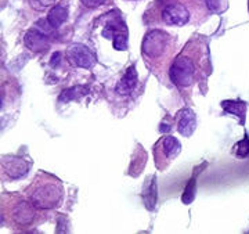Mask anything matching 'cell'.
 <instances>
[{
  "label": "cell",
  "instance_id": "1",
  "mask_svg": "<svg viewBox=\"0 0 249 234\" xmlns=\"http://www.w3.org/2000/svg\"><path fill=\"white\" fill-rule=\"evenodd\" d=\"M31 202L39 209H52L55 208L62 198V186L58 180L50 176L35 181V187L29 193Z\"/></svg>",
  "mask_w": 249,
  "mask_h": 234
},
{
  "label": "cell",
  "instance_id": "2",
  "mask_svg": "<svg viewBox=\"0 0 249 234\" xmlns=\"http://www.w3.org/2000/svg\"><path fill=\"white\" fill-rule=\"evenodd\" d=\"M170 81L178 88L191 86L196 78V67L191 58L186 55H178L170 67Z\"/></svg>",
  "mask_w": 249,
  "mask_h": 234
},
{
  "label": "cell",
  "instance_id": "3",
  "mask_svg": "<svg viewBox=\"0 0 249 234\" xmlns=\"http://www.w3.org/2000/svg\"><path fill=\"white\" fill-rule=\"evenodd\" d=\"M169 49V36L163 31H152L142 40V54L145 60H157L165 55Z\"/></svg>",
  "mask_w": 249,
  "mask_h": 234
},
{
  "label": "cell",
  "instance_id": "4",
  "mask_svg": "<svg viewBox=\"0 0 249 234\" xmlns=\"http://www.w3.org/2000/svg\"><path fill=\"white\" fill-rule=\"evenodd\" d=\"M67 57H68L70 63L73 64L75 67H79V68L89 70L91 67H94V64H96V55L89 47H86L85 45L76 43V45H72L71 47H68Z\"/></svg>",
  "mask_w": 249,
  "mask_h": 234
},
{
  "label": "cell",
  "instance_id": "5",
  "mask_svg": "<svg viewBox=\"0 0 249 234\" xmlns=\"http://www.w3.org/2000/svg\"><path fill=\"white\" fill-rule=\"evenodd\" d=\"M162 19L168 24V25H186L190 21V11L187 10L184 4L180 3H170L168 4L163 11H162Z\"/></svg>",
  "mask_w": 249,
  "mask_h": 234
},
{
  "label": "cell",
  "instance_id": "6",
  "mask_svg": "<svg viewBox=\"0 0 249 234\" xmlns=\"http://www.w3.org/2000/svg\"><path fill=\"white\" fill-rule=\"evenodd\" d=\"M157 147L160 148V153L155 155V161H157V165L158 163H162V160H165V163H168V161L173 160L178 157V154L180 153L181 147H180V143L178 142L176 137L173 136H165L162 140H160V143H157Z\"/></svg>",
  "mask_w": 249,
  "mask_h": 234
},
{
  "label": "cell",
  "instance_id": "7",
  "mask_svg": "<svg viewBox=\"0 0 249 234\" xmlns=\"http://www.w3.org/2000/svg\"><path fill=\"white\" fill-rule=\"evenodd\" d=\"M1 165H3L4 172L10 178H14V179L24 176L29 171V163L18 157H6L1 160Z\"/></svg>",
  "mask_w": 249,
  "mask_h": 234
},
{
  "label": "cell",
  "instance_id": "8",
  "mask_svg": "<svg viewBox=\"0 0 249 234\" xmlns=\"http://www.w3.org/2000/svg\"><path fill=\"white\" fill-rule=\"evenodd\" d=\"M196 127V117L193 109L184 108L178 115V129L183 136H191Z\"/></svg>",
  "mask_w": 249,
  "mask_h": 234
},
{
  "label": "cell",
  "instance_id": "9",
  "mask_svg": "<svg viewBox=\"0 0 249 234\" xmlns=\"http://www.w3.org/2000/svg\"><path fill=\"white\" fill-rule=\"evenodd\" d=\"M24 43L27 46L29 50L32 52H45L46 49H49V40H47V36L39 31H28L25 36H24Z\"/></svg>",
  "mask_w": 249,
  "mask_h": 234
},
{
  "label": "cell",
  "instance_id": "10",
  "mask_svg": "<svg viewBox=\"0 0 249 234\" xmlns=\"http://www.w3.org/2000/svg\"><path fill=\"white\" fill-rule=\"evenodd\" d=\"M35 205L29 204V202H25V201H21L18 202L17 205L13 209V217L17 223H21V225H29L31 222H34L35 219Z\"/></svg>",
  "mask_w": 249,
  "mask_h": 234
},
{
  "label": "cell",
  "instance_id": "11",
  "mask_svg": "<svg viewBox=\"0 0 249 234\" xmlns=\"http://www.w3.org/2000/svg\"><path fill=\"white\" fill-rule=\"evenodd\" d=\"M136 85H137V71L134 65H130L127 71L124 72V78L116 85V93L122 96H127L133 91Z\"/></svg>",
  "mask_w": 249,
  "mask_h": 234
},
{
  "label": "cell",
  "instance_id": "12",
  "mask_svg": "<svg viewBox=\"0 0 249 234\" xmlns=\"http://www.w3.org/2000/svg\"><path fill=\"white\" fill-rule=\"evenodd\" d=\"M142 199L148 211H154L158 199V189H157V180L155 176H150V179L145 180L144 190H142Z\"/></svg>",
  "mask_w": 249,
  "mask_h": 234
},
{
  "label": "cell",
  "instance_id": "13",
  "mask_svg": "<svg viewBox=\"0 0 249 234\" xmlns=\"http://www.w3.org/2000/svg\"><path fill=\"white\" fill-rule=\"evenodd\" d=\"M222 107L226 112L240 118L241 124H244L245 114H247V103L241 100H224L222 101Z\"/></svg>",
  "mask_w": 249,
  "mask_h": 234
},
{
  "label": "cell",
  "instance_id": "14",
  "mask_svg": "<svg viewBox=\"0 0 249 234\" xmlns=\"http://www.w3.org/2000/svg\"><path fill=\"white\" fill-rule=\"evenodd\" d=\"M67 18H68V10L64 6H54L47 14L46 21L50 24L52 28H60L67 21Z\"/></svg>",
  "mask_w": 249,
  "mask_h": 234
},
{
  "label": "cell",
  "instance_id": "15",
  "mask_svg": "<svg viewBox=\"0 0 249 234\" xmlns=\"http://www.w3.org/2000/svg\"><path fill=\"white\" fill-rule=\"evenodd\" d=\"M89 93V89L86 86H75L71 89L64 90L60 96L61 101H71V100H78Z\"/></svg>",
  "mask_w": 249,
  "mask_h": 234
},
{
  "label": "cell",
  "instance_id": "16",
  "mask_svg": "<svg viewBox=\"0 0 249 234\" xmlns=\"http://www.w3.org/2000/svg\"><path fill=\"white\" fill-rule=\"evenodd\" d=\"M194 197H196V179L190 180L188 181V184H187L186 191H184V194H183V202L184 204H190V202H193L194 201Z\"/></svg>",
  "mask_w": 249,
  "mask_h": 234
},
{
  "label": "cell",
  "instance_id": "17",
  "mask_svg": "<svg viewBox=\"0 0 249 234\" xmlns=\"http://www.w3.org/2000/svg\"><path fill=\"white\" fill-rule=\"evenodd\" d=\"M205 1H206L208 9L213 13H222L223 10L227 7L226 0H205Z\"/></svg>",
  "mask_w": 249,
  "mask_h": 234
},
{
  "label": "cell",
  "instance_id": "18",
  "mask_svg": "<svg viewBox=\"0 0 249 234\" xmlns=\"http://www.w3.org/2000/svg\"><path fill=\"white\" fill-rule=\"evenodd\" d=\"M235 154L241 157V158H244V157H247L249 154V139L248 137H245V139H242L241 142L237 143V148H235Z\"/></svg>",
  "mask_w": 249,
  "mask_h": 234
},
{
  "label": "cell",
  "instance_id": "19",
  "mask_svg": "<svg viewBox=\"0 0 249 234\" xmlns=\"http://www.w3.org/2000/svg\"><path fill=\"white\" fill-rule=\"evenodd\" d=\"M86 7H89V9H94V7H98V6H101L103 3H106V0H80Z\"/></svg>",
  "mask_w": 249,
  "mask_h": 234
},
{
  "label": "cell",
  "instance_id": "20",
  "mask_svg": "<svg viewBox=\"0 0 249 234\" xmlns=\"http://www.w3.org/2000/svg\"><path fill=\"white\" fill-rule=\"evenodd\" d=\"M60 61H61V54L54 53L53 57H52V60H50V67H53V68L58 67Z\"/></svg>",
  "mask_w": 249,
  "mask_h": 234
},
{
  "label": "cell",
  "instance_id": "21",
  "mask_svg": "<svg viewBox=\"0 0 249 234\" xmlns=\"http://www.w3.org/2000/svg\"><path fill=\"white\" fill-rule=\"evenodd\" d=\"M40 6H43V7H46V6H52L55 0H36Z\"/></svg>",
  "mask_w": 249,
  "mask_h": 234
}]
</instances>
